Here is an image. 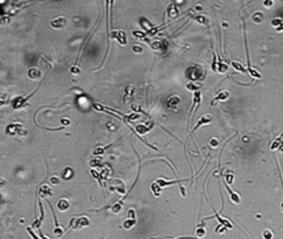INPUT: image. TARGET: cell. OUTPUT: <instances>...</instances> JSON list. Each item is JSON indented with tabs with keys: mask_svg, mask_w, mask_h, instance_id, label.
I'll use <instances>...</instances> for the list:
<instances>
[{
	"mask_svg": "<svg viewBox=\"0 0 283 239\" xmlns=\"http://www.w3.org/2000/svg\"><path fill=\"white\" fill-rule=\"evenodd\" d=\"M136 223H137L136 213H135L134 209H131L128 211V215H127L126 220L124 221L123 223H122V227L126 230H130L135 226Z\"/></svg>",
	"mask_w": 283,
	"mask_h": 239,
	"instance_id": "6da1fadb",
	"label": "cell"
},
{
	"mask_svg": "<svg viewBox=\"0 0 283 239\" xmlns=\"http://www.w3.org/2000/svg\"><path fill=\"white\" fill-rule=\"evenodd\" d=\"M153 126L152 122H149V123L145 124V125H138L135 126V130L138 132L139 134H143L146 133L147 131H149Z\"/></svg>",
	"mask_w": 283,
	"mask_h": 239,
	"instance_id": "8fae6325",
	"label": "cell"
},
{
	"mask_svg": "<svg viewBox=\"0 0 283 239\" xmlns=\"http://www.w3.org/2000/svg\"><path fill=\"white\" fill-rule=\"evenodd\" d=\"M186 76L193 82L198 81L203 76V70L200 67H191L187 69Z\"/></svg>",
	"mask_w": 283,
	"mask_h": 239,
	"instance_id": "7a4b0ae2",
	"label": "cell"
},
{
	"mask_svg": "<svg viewBox=\"0 0 283 239\" xmlns=\"http://www.w3.org/2000/svg\"><path fill=\"white\" fill-rule=\"evenodd\" d=\"M134 86H126V97H125V101H126V102H129V101H131V98L133 96V95H134Z\"/></svg>",
	"mask_w": 283,
	"mask_h": 239,
	"instance_id": "e0dca14e",
	"label": "cell"
},
{
	"mask_svg": "<svg viewBox=\"0 0 283 239\" xmlns=\"http://www.w3.org/2000/svg\"><path fill=\"white\" fill-rule=\"evenodd\" d=\"M232 67H233L234 69H236L237 71H242V72L246 73V70H245V69L242 67V65L239 63V62H232Z\"/></svg>",
	"mask_w": 283,
	"mask_h": 239,
	"instance_id": "d4e9b609",
	"label": "cell"
},
{
	"mask_svg": "<svg viewBox=\"0 0 283 239\" xmlns=\"http://www.w3.org/2000/svg\"><path fill=\"white\" fill-rule=\"evenodd\" d=\"M74 175V172L70 167L64 168V170L62 172V178L65 180H68L72 178V176Z\"/></svg>",
	"mask_w": 283,
	"mask_h": 239,
	"instance_id": "2e32d148",
	"label": "cell"
},
{
	"mask_svg": "<svg viewBox=\"0 0 283 239\" xmlns=\"http://www.w3.org/2000/svg\"><path fill=\"white\" fill-rule=\"evenodd\" d=\"M38 194H39V197L41 198H43V199L48 198L49 196L52 195V189L48 184H43L39 188Z\"/></svg>",
	"mask_w": 283,
	"mask_h": 239,
	"instance_id": "8992f818",
	"label": "cell"
},
{
	"mask_svg": "<svg viewBox=\"0 0 283 239\" xmlns=\"http://www.w3.org/2000/svg\"><path fill=\"white\" fill-rule=\"evenodd\" d=\"M61 123H62V125H63L66 126V125H68L70 124V120H69L68 119H65V118H63V119L61 120Z\"/></svg>",
	"mask_w": 283,
	"mask_h": 239,
	"instance_id": "4dcf8cb0",
	"label": "cell"
},
{
	"mask_svg": "<svg viewBox=\"0 0 283 239\" xmlns=\"http://www.w3.org/2000/svg\"><path fill=\"white\" fill-rule=\"evenodd\" d=\"M272 4H273V2H272V1H265V2H263L264 6L267 7H270V6H271Z\"/></svg>",
	"mask_w": 283,
	"mask_h": 239,
	"instance_id": "d6a6232c",
	"label": "cell"
},
{
	"mask_svg": "<svg viewBox=\"0 0 283 239\" xmlns=\"http://www.w3.org/2000/svg\"><path fill=\"white\" fill-rule=\"evenodd\" d=\"M151 190L153 191V193L156 197H158L160 194V187L155 182L151 184Z\"/></svg>",
	"mask_w": 283,
	"mask_h": 239,
	"instance_id": "603a6c76",
	"label": "cell"
},
{
	"mask_svg": "<svg viewBox=\"0 0 283 239\" xmlns=\"http://www.w3.org/2000/svg\"><path fill=\"white\" fill-rule=\"evenodd\" d=\"M106 126H107V128H108L109 130H110V131H115V130H116V125H114V124H112L111 122H109V123H107V125H106Z\"/></svg>",
	"mask_w": 283,
	"mask_h": 239,
	"instance_id": "f546056e",
	"label": "cell"
},
{
	"mask_svg": "<svg viewBox=\"0 0 283 239\" xmlns=\"http://www.w3.org/2000/svg\"><path fill=\"white\" fill-rule=\"evenodd\" d=\"M71 71L72 73H74V74H78V73L81 72V70H80L79 68H77L76 67H73L71 69Z\"/></svg>",
	"mask_w": 283,
	"mask_h": 239,
	"instance_id": "1f68e13d",
	"label": "cell"
},
{
	"mask_svg": "<svg viewBox=\"0 0 283 239\" xmlns=\"http://www.w3.org/2000/svg\"><path fill=\"white\" fill-rule=\"evenodd\" d=\"M22 129V125L18 123L10 124L6 128V133L10 135H13L15 134H19V131Z\"/></svg>",
	"mask_w": 283,
	"mask_h": 239,
	"instance_id": "9c48e42d",
	"label": "cell"
},
{
	"mask_svg": "<svg viewBox=\"0 0 283 239\" xmlns=\"http://www.w3.org/2000/svg\"><path fill=\"white\" fill-rule=\"evenodd\" d=\"M69 207H70V203H69V202L67 199H65V198H62V199H61L58 201L57 203V204H56V208L57 209L59 210L60 212H65V211H67V209H69Z\"/></svg>",
	"mask_w": 283,
	"mask_h": 239,
	"instance_id": "5bb4252c",
	"label": "cell"
},
{
	"mask_svg": "<svg viewBox=\"0 0 283 239\" xmlns=\"http://www.w3.org/2000/svg\"><path fill=\"white\" fill-rule=\"evenodd\" d=\"M133 51H134L135 53H140V52H141L143 51V49L140 46H138V45H135L133 47Z\"/></svg>",
	"mask_w": 283,
	"mask_h": 239,
	"instance_id": "f1b7e54d",
	"label": "cell"
},
{
	"mask_svg": "<svg viewBox=\"0 0 283 239\" xmlns=\"http://www.w3.org/2000/svg\"><path fill=\"white\" fill-rule=\"evenodd\" d=\"M276 32H278V33H282V32H283V22L281 24V25H280L279 27H276Z\"/></svg>",
	"mask_w": 283,
	"mask_h": 239,
	"instance_id": "836d02e7",
	"label": "cell"
},
{
	"mask_svg": "<svg viewBox=\"0 0 283 239\" xmlns=\"http://www.w3.org/2000/svg\"><path fill=\"white\" fill-rule=\"evenodd\" d=\"M195 20L198 22H199L200 24L204 25V26H208L209 24V19L208 18H206L204 15H198L195 17Z\"/></svg>",
	"mask_w": 283,
	"mask_h": 239,
	"instance_id": "ac0fdd59",
	"label": "cell"
},
{
	"mask_svg": "<svg viewBox=\"0 0 283 239\" xmlns=\"http://www.w3.org/2000/svg\"><path fill=\"white\" fill-rule=\"evenodd\" d=\"M70 223L72 226V229H79V228L88 227L90 225L89 218L85 216L80 217L77 218H71Z\"/></svg>",
	"mask_w": 283,
	"mask_h": 239,
	"instance_id": "3957f363",
	"label": "cell"
},
{
	"mask_svg": "<svg viewBox=\"0 0 283 239\" xmlns=\"http://www.w3.org/2000/svg\"><path fill=\"white\" fill-rule=\"evenodd\" d=\"M262 19H263V14H262L261 13H260V12L255 13L253 15V22L259 23V22H261V21H262Z\"/></svg>",
	"mask_w": 283,
	"mask_h": 239,
	"instance_id": "7402d4cb",
	"label": "cell"
},
{
	"mask_svg": "<svg viewBox=\"0 0 283 239\" xmlns=\"http://www.w3.org/2000/svg\"><path fill=\"white\" fill-rule=\"evenodd\" d=\"M39 208H40V210H41V217L38 218V219H36V220L34 221L33 224H32V228H40V226H41L42 223V221H43V218H44V210H43V207H42V203L39 201Z\"/></svg>",
	"mask_w": 283,
	"mask_h": 239,
	"instance_id": "30bf717a",
	"label": "cell"
},
{
	"mask_svg": "<svg viewBox=\"0 0 283 239\" xmlns=\"http://www.w3.org/2000/svg\"><path fill=\"white\" fill-rule=\"evenodd\" d=\"M42 72L38 68H31L28 71V76L32 79H39L41 77Z\"/></svg>",
	"mask_w": 283,
	"mask_h": 239,
	"instance_id": "9a60e30c",
	"label": "cell"
},
{
	"mask_svg": "<svg viewBox=\"0 0 283 239\" xmlns=\"http://www.w3.org/2000/svg\"><path fill=\"white\" fill-rule=\"evenodd\" d=\"M168 13L170 17H175V15H177V13H178V9L175 5H170L168 8Z\"/></svg>",
	"mask_w": 283,
	"mask_h": 239,
	"instance_id": "cb8c5ba5",
	"label": "cell"
},
{
	"mask_svg": "<svg viewBox=\"0 0 283 239\" xmlns=\"http://www.w3.org/2000/svg\"><path fill=\"white\" fill-rule=\"evenodd\" d=\"M27 231L28 232V233H29V235L33 238V239H42L40 238H38L36 234H35V232L33 230V228H31V227H28V228H27Z\"/></svg>",
	"mask_w": 283,
	"mask_h": 239,
	"instance_id": "484cf974",
	"label": "cell"
},
{
	"mask_svg": "<svg viewBox=\"0 0 283 239\" xmlns=\"http://www.w3.org/2000/svg\"><path fill=\"white\" fill-rule=\"evenodd\" d=\"M111 38L113 39H117V41L119 42L121 45L126 44V36L124 31L118 30V31H112L111 32Z\"/></svg>",
	"mask_w": 283,
	"mask_h": 239,
	"instance_id": "277c9868",
	"label": "cell"
},
{
	"mask_svg": "<svg viewBox=\"0 0 283 239\" xmlns=\"http://www.w3.org/2000/svg\"><path fill=\"white\" fill-rule=\"evenodd\" d=\"M140 22V25L142 26V27H143V28H145V30H147L148 32H149V31L151 30V28L153 27L152 24H151V23H150V22L147 20V19H142Z\"/></svg>",
	"mask_w": 283,
	"mask_h": 239,
	"instance_id": "ffe728a7",
	"label": "cell"
},
{
	"mask_svg": "<svg viewBox=\"0 0 283 239\" xmlns=\"http://www.w3.org/2000/svg\"><path fill=\"white\" fill-rule=\"evenodd\" d=\"M212 117L210 115H204V116H203L200 117V119L198 120V123L197 125H195V127L194 128V130L192 131V133H194V131L198 130L199 127H201L202 125H207V124L210 123L211 121H212Z\"/></svg>",
	"mask_w": 283,
	"mask_h": 239,
	"instance_id": "ba28073f",
	"label": "cell"
},
{
	"mask_svg": "<svg viewBox=\"0 0 283 239\" xmlns=\"http://www.w3.org/2000/svg\"><path fill=\"white\" fill-rule=\"evenodd\" d=\"M53 233L55 234L57 238H60L63 235L64 231H63V228H62L61 226H58V227H55L54 229H53Z\"/></svg>",
	"mask_w": 283,
	"mask_h": 239,
	"instance_id": "44dd1931",
	"label": "cell"
},
{
	"mask_svg": "<svg viewBox=\"0 0 283 239\" xmlns=\"http://www.w3.org/2000/svg\"><path fill=\"white\" fill-rule=\"evenodd\" d=\"M132 34L134 35V37H140V38H142V37H144L145 36V34L144 33H142V32H140V31H134L132 33Z\"/></svg>",
	"mask_w": 283,
	"mask_h": 239,
	"instance_id": "83f0119b",
	"label": "cell"
},
{
	"mask_svg": "<svg viewBox=\"0 0 283 239\" xmlns=\"http://www.w3.org/2000/svg\"><path fill=\"white\" fill-rule=\"evenodd\" d=\"M180 102V98L177 96H173L169 97L168 99L167 102H166V105H167L168 108L172 109L176 107L179 103Z\"/></svg>",
	"mask_w": 283,
	"mask_h": 239,
	"instance_id": "7c38bea8",
	"label": "cell"
},
{
	"mask_svg": "<svg viewBox=\"0 0 283 239\" xmlns=\"http://www.w3.org/2000/svg\"><path fill=\"white\" fill-rule=\"evenodd\" d=\"M67 19L65 17H58L51 22V26L54 28H62L67 25Z\"/></svg>",
	"mask_w": 283,
	"mask_h": 239,
	"instance_id": "52a82bcc",
	"label": "cell"
},
{
	"mask_svg": "<svg viewBox=\"0 0 283 239\" xmlns=\"http://www.w3.org/2000/svg\"><path fill=\"white\" fill-rule=\"evenodd\" d=\"M50 182L53 184V185H57L60 183V179L57 176H52L50 178Z\"/></svg>",
	"mask_w": 283,
	"mask_h": 239,
	"instance_id": "4316f807",
	"label": "cell"
},
{
	"mask_svg": "<svg viewBox=\"0 0 283 239\" xmlns=\"http://www.w3.org/2000/svg\"><path fill=\"white\" fill-rule=\"evenodd\" d=\"M34 94V93H33ZM33 94H31V95H28L27 97H23V96H19L17 97V98H15L14 100L12 102V105H13V108L15 109V110H17V109H19L22 107L25 103L27 101V99L29 98V97L32 96V95Z\"/></svg>",
	"mask_w": 283,
	"mask_h": 239,
	"instance_id": "5b68a950",
	"label": "cell"
},
{
	"mask_svg": "<svg viewBox=\"0 0 283 239\" xmlns=\"http://www.w3.org/2000/svg\"><path fill=\"white\" fill-rule=\"evenodd\" d=\"M200 87H201L200 84H198V83H195L194 82H189V83L186 84V88L190 91H194V92L198 91V89L200 88Z\"/></svg>",
	"mask_w": 283,
	"mask_h": 239,
	"instance_id": "d6986e66",
	"label": "cell"
},
{
	"mask_svg": "<svg viewBox=\"0 0 283 239\" xmlns=\"http://www.w3.org/2000/svg\"><path fill=\"white\" fill-rule=\"evenodd\" d=\"M230 96V92L227 91H223L217 95L216 96L213 98V100L211 102V104L213 105L214 101H226L228 97Z\"/></svg>",
	"mask_w": 283,
	"mask_h": 239,
	"instance_id": "4fadbf2b",
	"label": "cell"
}]
</instances>
